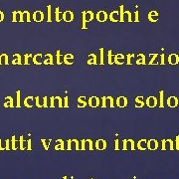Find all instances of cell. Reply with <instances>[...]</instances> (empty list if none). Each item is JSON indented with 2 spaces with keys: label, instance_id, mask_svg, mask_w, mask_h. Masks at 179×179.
I'll return each mask as SVG.
<instances>
[{
  "label": "cell",
  "instance_id": "5bb4252c",
  "mask_svg": "<svg viewBox=\"0 0 179 179\" xmlns=\"http://www.w3.org/2000/svg\"><path fill=\"white\" fill-rule=\"evenodd\" d=\"M125 59H127V57L123 54H117L115 56V64L120 65V66L123 65L125 63Z\"/></svg>",
  "mask_w": 179,
  "mask_h": 179
},
{
  "label": "cell",
  "instance_id": "e0dca14e",
  "mask_svg": "<svg viewBox=\"0 0 179 179\" xmlns=\"http://www.w3.org/2000/svg\"><path fill=\"white\" fill-rule=\"evenodd\" d=\"M35 105V99L33 96H26L25 100H24V106L26 108H32Z\"/></svg>",
  "mask_w": 179,
  "mask_h": 179
},
{
  "label": "cell",
  "instance_id": "7402d4cb",
  "mask_svg": "<svg viewBox=\"0 0 179 179\" xmlns=\"http://www.w3.org/2000/svg\"><path fill=\"white\" fill-rule=\"evenodd\" d=\"M12 65H22V57L20 54H14L13 59H12Z\"/></svg>",
  "mask_w": 179,
  "mask_h": 179
},
{
  "label": "cell",
  "instance_id": "603a6c76",
  "mask_svg": "<svg viewBox=\"0 0 179 179\" xmlns=\"http://www.w3.org/2000/svg\"><path fill=\"white\" fill-rule=\"evenodd\" d=\"M21 22H31L30 12L28 10L22 11V17H21Z\"/></svg>",
  "mask_w": 179,
  "mask_h": 179
},
{
  "label": "cell",
  "instance_id": "f546056e",
  "mask_svg": "<svg viewBox=\"0 0 179 179\" xmlns=\"http://www.w3.org/2000/svg\"><path fill=\"white\" fill-rule=\"evenodd\" d=\"M88 64L89 65H98V58H96V54H90L89 55Z\"/></svg>",
  "mask_w": 179,
  "mask_h": 179
},
{
  "label": "cell",
  "instance_id": "83f0119b",
  "mask_svg": "<svg viewBox=\"0 0 179 179\" xmlns=\"http://www.w3.org/2000/svg\"><path fill=\"white\" fill-rule=\"evenodd\" d=\"M179 62V57L176 54H171L170 56L168 57V63L171 65H176L178 64Z\"/></svg>",
  "mask_w": 179,
  "mask_h": 179
},
{
  "label": "cell",
  "instance_id": "30bf717a",
  "mask_svg": "<svg viewBox=\"0 0 179 179\" xmlns=\"http://www.w3.org/2000/svg\"><path fill=\"white\" fill-rule=\"evenodd\" d=\"M96 20H98L99 22H106V21L108 20V13H106V11H103V10H101V11H99L98 13H96Z\"/></svg>",
  "mask_w": 179,
  "mask_h": 179
},
{
  "label": "cell",
  "instance_id": "4dcf8cb0",
  "mask_svg": "<svg viewBox=\"0 0 179 179\" xmlns=\"http://www.w3.org/2000/svg\"><path fill=\"white\" fill-rule=\"evenodd\" d=\"M55 149H56V150H65L64 140H63V139H57L56 140V145H55Z\"/></svg>",
  "mask_w": 179,
  "mask_h": 179
},
{
  "label": "cell",
  "instance_id": "8fae6325",
  "mask_svg": "<svg viewBox=\"0 0 179 179\" xmlns=\"http://www.w3.org/2000/svg\"><path fill=\"white\" fill-rule=\"evenodd\" d=\"M32 19L35 22H42L43 19H44V13L40 10H37L33 13V16H32Z\"/></svg>",
  "mask_w": 179,
  "mask_h": 179
},
{
  "label": "cell",
  "instance_id": "f5cc1de1",
  "mask_svg": "<svg viewBox=\"0 0 179 179\" xmlns=\"http://www.w3.org/2000/svg\"><path fill=\"white\" fill-rule=\"evenodd\" d=\"M5 146H6V150H10L11 149V146H10V140L9 139H6L5 140Z\"/></svg>",
  "mask_w": 179,
  "mask_h": 179
},
{
  "label": "cell",
  "instance_id": "9f6ffc18",
  "mask_svg": "<svg viewBox=\"0 0 179 179\" xmlns=\"http://www.w3.org/2000/svg\"><path fill=\"white\" fill-rule=\"evenodd\" d=\"M68 103H69V101H68V96H66V98H64V101H63V106L64 108H68Z\"/></svg>",
  "mask_w": 179,
  "mask_h": 179
},
{
  "label": "cell",
  "instance_id": "6da1fadb",
  "mask_svg": "<svg viewBox=\"0 0 179 179\" xmlns=\"http://www.w3.org/2000/svg\"><path fill=\"white\" fill-rule=\"evenodd\" d=\"M94 19V12L91 10H87L82 12V29L86 30L87 28V23L93 21Z\"/></svg>",
  "mask_w": 179,
  "mask_h": 179
},
{
  "label": "cell",
  "instance_id": "d6a6232c",
  "mask_svg": "<svg viewBox=\"0 0 179 179\" xmlns=\"http://www.w3.org/2000/svg\"><path fill=\"white\" fill-rule=\"evenodd\" d=\"M0 65H9V58L7 54H1L0 56Z\"/></svg>",
  "mask_w": 179,
  "mask_h": 179
},
{
  "label": "cell",
  "instance_id": "ab89813d",
  "mask_svg": "<svg viewBox=\"0 0 179 179\" xmlns=\"http://www.w3.org/2000/svg\"><path fill=\"white\" fill-rule=\"evenodd\" d=\"M136 64L137 65H145V56H144L143 54H139L138 56H137Z\"/></svg>",
  "mask_w": 179,
  "mask_h": 179
},
{
  "label": "cell",
  "instance_id": "44dd1931",
  "mask_svg": "<svg viewBox=\"0 0 179 179\" xmlns=\"http://www.w3.org/2000/svg\"><path fill=\"white\" fill-rule=\"evenodd\" d=\"M145 103L147 106H149V108H154V106L157 105V100H156V98L151 96H149V98H147Z\"/></svg>",
  "mask_w": 179,
  "mask_h": 179
},
{
  "label": "cell",
  "instance_id": "11a10c76",
  "mask_svg": "<svg viewBox=\"0 0 179 179\" xmlns=\"http://www.w3.org/2000/svg\"><path fill=\"white\" fill-rule=\"evenodd\" d=\"M31 143H32V140L31 139H28L27 140V149L28 150H32V146H31Z\"/></svg>",
  "mask_w": 179,
  "mask_h": 179
},
{
  "label": "cell",
  "instance_id": "7c38bea8",
  "mask_svg": "<svg viewBox=\"0 0 179 179\" xmlns=\"http://www.w3.org/2000/svg\"><path fill=\"white\" fill-rule=\"evenodd\" d=\"M51 108H63V101L60 96H54L52 98V105Z\"/></svg>",
  "mask_w": 179,
  "mask_h": 179
},
{
  "label": "cell",
  "instance_id": "f1b7e54d",
  "mask_svg": "<svg viewBox=\"0 0 179 179\" xmlns=\"http://www.w3.org/2000/svg\"><path fill=\"white\" fill-rule=\"evenodd\" d=\"M131 12L130 11H124L123 12V17H122V22H131Z\"/></svg>",
  "mask_w": 179,
  "mask_h": 179
},
{
  "label": "cell",
  "instance_id": "c3c4849f",
  "mask_svg": "<svg viewBox=\"0 0 179 179\" xmlns=\"http://www.w3.org/2000/svg\"><path fill=\"white\" fill-rule=\"evenodd\" d=\"M29 58H33V56L31 54H25L24 55V65H29Z\"/></svg>",
  "mask_w": 179,
  "mask_h": 179
},
{
  "label": "cell",
  "instance_id": "9a60e30c",
  "mask_svg": "<svg viewBox=\"0 0 179 179\" xmlns=\"http://www.w3.org/2000/svg\"><path fill=\"white\" fill-rule=\"evenodd\" d=\"M21 17H22V11H13L12 12V22H21Z\"/></svg>",
  "mask_w": 179,
  "mask_h": 179
},
{
  "label": "cell",
  "instance_id": "f6af8a7d",
  "mask_svg": "<svg viewBox=\"0 0 179 179\" xmlns=\"http://www.w3.org/2000/svg\"><path fill=\"white\" fill-rule=\"evenodd\" d=\"M52 6L51 5H48L47 6V15H48V18H47V21L48 22H51L52 21Z\"/></svg>",
  "mask_w": 179,
  "mask_h": 179
},
{
  "label": "cell",
  "instance_id": "836d02e7",
  "mask_svg": "<svg viewBox=\"0 0 179 179\" xmlns=\"http://www.w3.org/2000/svg\"><path fill=\"white\" fill-rule=\"evenodd\" d=\"M157 16H158V13H157L156 11H151L148 13V15H147V17H148L149 21H151V22H155V21H157Z\"/></svg>",
  "mask_w": 179,
  "mask_h": 179
},
{
  "label": "cell",
  "instance_id": "8992f818",
  "mask_svg": "<svg viewBox=\"0 0 179 179\" xmlns=\"http://www.w3.org/2000/svg\"><path fill=\"white\" fill-rule=\"evenodd\" d=\"M62 20H64L65 22H72L74 20V13L71 10H67L63 12Z\"/></svg>",
  "mask_w": 179,
  "mask_h": 179
},
{
  "label": "cell",
  "instance_id": "ee69618b",
  "mask_svg": "<svg viewBox=\"0 0 179 179\" xmlns=\"http://www.w3.org/2000/svg\"><path fill=\"white\" fill-rule=\"evenodd\" d=\"M56 63L58 65H61L63 63V57L61 55L60 50H57V53H56Z\"/></svg>",
  "mask_w": 179,
  "mask_h": 179
},
{
  "label": "cell",
  "instance_id": "f35d334b",
  "mask_svg": "<svg viewBox=\"0 0 179 179\" xmlns=\"http://www.w3.org/2000/svg\"><path fill=\"white\" fill-rule=\"evenodd\" d=\"M108 65L115 64V56H113L112 50H108Z\"/></svg>",
  "mask_w": 179,
  "mask_h": 179
},
{
  "label": "cell",
  "instance_id": "d4e9b609",
  "mask_svg": "<svg viewBox=\"0 0 179 179\" xmlns=\"http://www.w3.org/2000/svg\"><path fill=\"white\" fill-rule=\"evenodd\" d=\"M178 103L179 101L176 96H170L167 100V105L170 106V108H175V106H177Z\"/></svg>",
  "mask_w": 179,
  "mask_h": 179
},
{
  "label": "cell",
  "instance_id": "680465c9",
  "mask_svg": "<svg viewBox=\"0 0 179 179\" xmlns=\"http://www.w3.org/2000/svg\"><path fill=\"white\" fill-rule=\"evenodd\" d=\"M160 106H163V92H160Z\"/></svg>",
  "mask_w": 179,
  "mask_h": 179
},
{
  "label": "cell",
  "instance_id": "ffe728a7",
  "mask_svg": "<svg viewBox=\"0 0 179 179\" xmlns=\"http://www.w3.org/2000/svg\"><path fill=\"white\" fill-rule=\"evenodd\" d=\"M4 108H13L14 106V101H13V98L10 96H6L5 100H4V103H3Z\"/></svg>",
  "mask_w": 179,
  "mask_h": 179
},
{
  "label": "cell",
  "instance_id": "be15d7a7",
  "mask_svg": "<svg viewBox=\"0 0 179 179\" xmlns=\"http://www.w3.org/2000/svg\"><path fill=\"white\" fill-rule=\"evenodd\" d=\"M91 179H93V178H91Z\"/></svg>",
  "mask_w": 179,
  "mask_h": 179
},
{
  "label": "cell",
  "instance_id": "bcb514c9",
  "mask_svg": "<svg viewBox=\"0 0 179 179\" xmlns=\"http://www.w3.org/2000/svg\"><path fill=\"white\" fill-rule=\"evenodd\" d=\"M16 106L17 108H20L21 106V99H20V96H21V93L20 91H17L16 92Z\"/></svg>",
  "mask_w": 179,
  "mask_h": 179
},
{
  "label": "cell",
  "instance_id": "4316f807",
  "mask_svg": "<svg viewBox=\"0 0 179 179\" xmlns=\"http://www.w3.org/2000/svg\"><path fill=\"white\" fill-rule=\"evenodd\" d=\"M173 148V142L170 139H166L162 141V149H172Z\"/></svg>",
  "mask_w": 179,
  "mask_h": 179
},
{
  "label": "cell",
  "instance_id": "9c48e42d",
  "mask_svg": "<svg viewBox=\"0 0 179 179\" xmlns=\"http://www.w3.org/2000/svg\"><path fill=\"white\" fill-rule=\"evenodd\" d=\"M63 62L65 63L68 66H71V65L74 64L75 62V58L73 54H66L63 56Z\"/></svg>",
  "mask_w": 179,
  "mask_h": 179
},
{
  "label": "cell",
  "instance_id": "d6986e66",
  "mask_svg": "<svg viewBox=\"0 0 179 179\" xmlns=\"http://www.w3.org/2000/svg\"><path fill=\"white\" fill-rule=\"evenodd\" d=\"M147 148L150 150H155L158 148V141L155 139H149L147 141Z\"/></svg>",
  "mask_w": 179,
  "mask_h": 179
},
{
  "label": "cell",
  "instance_id": "91938a15",
  "mask_svg": "<svg viewBox=\"0 0 179 179\" xmlns=\"http://www.w3.org/2000/svg\"><path fill=\"white\" fill-rule=\"evenodd\" d=\"M3 20H4V12L0 10V22H2Z\"/></svg>",
  "mask_w": 179,
  "mask_h": 179
},
{
  "label": "cell",
  "instance_id": "3957f363",
  "mask_svg": "<svg viewBox=\"0 0 179 179\" xmlns=\"http://www.w3.org/2000/svg\"><path fill=\"white\" fill-rule=\"evenodd\" d=\"M80 149H81V145L79 140L68 139V150H80Z\"/></svg>",
  "mask_w": 179,
  "mask_h": 179
},
{
  "label": "cell",
  "instance_id": "681fc988",
  "mask_svg": "<svg viewBox=\"0 0 179 179\" xmlns=\"http://www.w3.org/2000/svg\"><path fill=\"white\" fill-rule=\"evenodd\" d=\"M134 54H127V66H130L131 65V58L134 57Z\"/></svg>",
  "mask_w": 179,
  "mask_h": 179
},
{
  "label": "cell",
  "instance_id": "60d3db41",
  "mask_svg": "<svg viewBox=\"0 0 179 179\" xmlns=\"http://www.w3.org/2000/svg\"><path fill=\"white\" fill-rule=\"evenodd\" d=\"M100 65H105V49H100Z\"/></svg>",
  "mask_w": 179,
  "mask_h": 179
},
{
  "label": "cell",
  "instance_id": "6125c7cd",
  "mask_svg": "<svg viewBox=\"0 0 179 179\" xmlns=\"http://www.w3.org/2000/svg\"><path fill=\"white\" fill-rule=\"evenodd\" d=\"M0 56H1V54H0Z\"/></svg>",
  "mask_w": 179,
  "mask_h": 179
},
{
  "label": "cell",
  "instance_id": "d590c367",
  "mask_svg": "<svg viewBox=\"0 0 179 179\" xmlns=\"http://www.w3.org/2000/svg\"><path fill=\"white\" fill-rule=\"evenodd\" d=\"M15 137H16L15 135H13V136H12V139H11V149L12 150H16V149L19 147V141H17Z\"/></svg>",
  "mask_w": 179,
  "mask_h": 179
},
{
  "label": "cell",
  "instance_id": "6f0895ef",
  "mask_svg": "<svg viewBox=\"0 0 179 179\" xmlns=\"http://www.w3.org/2000/svg\"><path fill=\"white\" fill-rule=\"evenodd\" d=\"M151 57H152V59H151V61L149 62V65H152V64H154V61H155V59H156V57H157V55H151Z\"/></svg>",
  "mask_w": 179,
  "mask_h": 179
},
{
  "label": "cell",
  "instance_id": "7bdbcfd3",
  "mask_svg": "<svg viewBox=\"0 0 179 179\" xmlns=\"http://www.w3.org/2000/svg\"><path fill=\"white\" fill-rule=\"evenodd\" d=\"M41 141H42L44 148L46 149V150H48V149H49V146H50V143L52 142V139H44V138H42V139H41Z\"/></svg>",
  "mask_w": 179,
  "mask_h": 179
},
{
  "label": "cell",
  "instance_id": "db71d44e",
  "mask_svg": "<svg viewBox=\"0 0 179 179\" xmlns=\"http://www.w3.org/2000/svg\"><path fill=\"white\" fill-rule=\"evenodd\" d=\"M115 150H118V149H120V140L118 139H115Z\"/></svg>",
  "mask_w": 179,
  "mask_h": 179
},
{
  "label": "cell",
  "instance_id": "94428289",
  "mask_svg": "<svg viewBox=\"0 0 179 179\" xmlns=\"http://www.w3.org/2000/svg\"><path fill=\"white\" fill-rule=\"evenodd\" d=\"M64 179H68V177L67 176H64Z\"/></svg>",
  "mask_w": 179,
  "mask_h": 179
},
{
  "label": "cell",
  "instance_id": "ac0fdd59",
  "mask_svg": "<svg viewBox=\"0 0 179 179\" xmlns=\"http://www.w3.org/2000/svg\"><path fill=\"white\" fill-rule=\"evenodd\" d=\"M33 63L35 65H37V66H39V65H42L43 62H44V60H43V55L39 53V54H36L33 56Z\"/></svg>",
  "mask_w": 179,
  "mask_h": 179
},
{
  "label": "cell",
  "instance_id": "1f68e13d",
  "mask_svg": "<svg viewBox=\"0 0 179 179\" xmlns=\"http://www.w3.org/2000/svg\"><path fill=\"white\" fill-rule=\"evenodd\" d=\"M78 108H85L87 105H88V101H86V96H81L78 99Z\"/></svg>",
  "mask_w": 179,
  "mask_h": 179
},
{
  "label": "cell",
  "instance_id": "5b68a950",
  "mask_svg": "<svg viewBox=\"0 0 179 179\" xmlns=\"http://www.w3.org/2000/svg\"><path fill=\"white\" fill-rule=\"evenodd\" d=\"M123 150H134L135 149V143L132 139H123Z\"/></svg>",
  "mask_w": 179,
  "mask_h": 179
},
{
  "label": "cell",
  "instance_id": "74e56055",
  "mask_svg": "<svg viewBox=\"0 0 179 179\" xmlns=\"http://www.w3.org/2000/svg\"><path fill=\"white\" fill-rule=\"evenodd\" d=\"M35 103L38 108H44V98L41 96H36L35 99Z\"/></svg>",
  "mask_w": 179,
  "mask_h": 179
},
{
  "label": "cell",
  "instance_id": "7a4b0ae2",
  "mask_svg": "<svg viewBox=\"0 0 179 179\" xmlns=\"http://www.w3.org/2000/svg\"><path fill=\"white\" fill-rule=\"evenodd\" d=\"M113 108L115 106V100L113 96H103L101 98V108Z\"/></svg>",
  "mask_w": 179,
  "mask_h": 179
},
{
  "label": "cell",
  "instance_id": "7dc6e473",
  "mask_svg": "<svg viewBox=\"0 0 179 179\" xmlns=\"http://www.w3.org/2000/svg\"><path fill=\"white\" fill-rule=\"evenodd\" d=\"M60 14H61V12H60V8H59V7H57L56 10H55V16H56V21H57V22H60V21L62 20V18L60 17Z\"/></svg>",
  "mask_w": 179,
  "mask_h": 179
},
{
  "label": "cell",
  "instance_id": "2e32d148",
  "mask_svg": "<svg viewBox=\"0 0 179 179\" xmlns=\"http://www.w3.org/2000/svg\"><path fill=\"white\" fill-rule=\"evenodd\" d=\"M108 18H110V20L112 21V22H118L120 21V11L115 10V11H113L110 13V15H108Z\"/></svg>",
  "mask_w": 179,
  "mask_h": 179
},
{
  "label": "cell",
  "instance_id": "e575fe53",
  "mask_svg": "<svg viewBox=\"0 0 179 179\" xmlns=\"http://www.w3.org/2000/svg\"><path fill=\"white\" fill-rule=\"evenodd\" d=\"M135 103H136V108H142L144 106V101L143 96H136L135 98Z\"/></svg>",
  "mask_w": 179,
  "mask_h": 179
},
{
  "label": "cell",
  "instance_id": "cb8c5ba5",
  "mask_svg": "<svg viewBox=\"0 0 179 179\" xmlns=\"http://www.w3.org/2000/svg\"><path fill=\"white\" fill-rule=\"evenodd\" d=\"M43 63H44V65H51V66H53V65H54V58H53V55L46 54L44 62Z\"/></svg>",
  "mask_w": 179,
  "mask_h": 179
},
{
  "label": "cell",
  "instance_id": "ba28073f",
  "mask_svg": "<svg viewBox=\"0 0 179 179\" xmlns=\"http://www.w3.org/2000/svg\"><path fill=\"white\" fill-rule=\"evenodd\" d=\"M127 103H129L127 99L123 96H118V98L117 99V101H115V103H117V106H118V108H125V106H127Z\"/></svg>",
  "mask_w": 179,
  "mask_h": 179
},
{
  "label": "cell",
  "instance_id": "52a82bcc",
  "mask_svg": "<svg viewBox=\"0 0 179 179\" xmlns=\"http://www.w3.org/2000/svg\"><path fill=\"white\" fill-rule=\"evenodd\" d=\"M88 105L91 106V108H98L100 106V99L96 96H93L91 98H89V101H88Z\"/></svg>",
  "mask_w": 179,
  "mask_h": 179
},
{
  "label": "cell",
  "instance_id": "b9f144b4",
  "mask_svg": "<svg viewBox=\"0 0 179 179\" xmlns=\"http://www.w3.org/2000/svg\"><path fill=\"white\" fill-rule=\"evenodd\" d=\"M52 105V98L44 96V108H51Z\"/></svg>",
  "mask_w": 179,
  "mask_h": 179
},
{
  "label": "cell",
  "instance_id": "8d00e7d4",
  "mask_svg": "<svg viewBox=\"0 0 179 179\" xmlns=\"http://www.w3.org/2000/svg\"><path fill=\"white\" fill-rule=\"evenodd\" d=\"M19 147H20L21 150H24V149L27 148V141L24 140L23 135H21L20 136V140H19Z\"/></svg>",
  "mask_w": 179,
  "mask_h": 179
},
{
  "label": "cell",
  "instance_id": "484cf974",
  "mask_svg": "<svg viewBox=\"0 0 179 179\" xmlns=\"http://www.w3.org/2000/svg\"><path fill=\"white\" fill-rule=\"evenodd\" d=\"M137 148L139 150H145L147 149V140L146 139H140L137 142Z\"/></svg>",
  "mask_w": 179,
  "mask_h": 179
},
{
  "label": "cell",
  "instance_id": "277c9868",
  "mask_svg": "<svg viewBox=\"0 0 179 179\" xmlns=\"http://www.w3.org/2000/svg\"><path fill=\"white\" fill-rule=\"evenodd\" d=\"M94 143L91 139H83L81 141V150H93Z\"/></svg>",
  "mask_w": 179,
  "mask_h": 179
},
{
  "label": "cell",
  "instance_id": "f907efd6",
  "mask_svg": "<svg viewBox=\"0 0 179 179\" xmlns=\"http://www.w3.org/2000/svg\"><path fill=\"white\" fill-rule=\"evenodd\" d=\"M134 22H139V12L135 11L134 13Z\"/></svg>",
  "mask_w": 179,
  "mask_h": 179
},
{
  "label": "cell",
  "instance_id": "4fadbf2b",
  "mask_svg": "<svg viewBox=\"0 0 179 179\" xmlns=\"http://www.w3.org/2000/svg\"><path fill=\"white\" fill-rule=\"evenodd\" d=\"M106 141L105 139H98L95 143V147L98 150H105L106 148Z\"/></svg>",
  "mask_w": 179,
  "mask_h": 179
},
{
  "label": "cell",
  "instance_id": "816d5d0a",
  "mask_svg": "<svg viewBox=\"0 0 179 179\" xmlns=\"http://www.w3.org/2000/svg\"><path fill=\"white\" fill-rule=\"evenodd\" d=\"M5 143H6V142H4V143H3V140L0 139V150H4V149L6 150V146L4 145Z\"/></svg>",
  "mask_w": 179,
  "mask_h": 179
}]
</instances>
